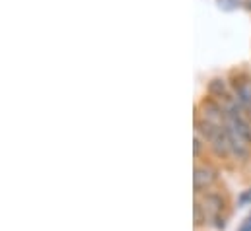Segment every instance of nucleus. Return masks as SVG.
I'll return each instance as SVG.
<instances>
[{
    "label": "nucleus",
    "mask_w": 251,
    "mask_h": 231,
    "mask_svg": "<svg viewBox=\"0 0 251 231\" xmlns=\"http://www.w3.org/2000/svg\"><path fill=\"white\" fill-rule=\"evenodd\" d=\"M216 181V171L208 165H199L195 167V175H193V185H195V190L201 192L202 188H208L212 183Z\"/></svg>",
    "instance_id": "1"
},
{
    "label": "nucleus",
    "mask_w": 251,
    "mask_h": 231,
    "mask_svg": "<svg viewBox=\"0 0 251 231\" xmlns=\"http://www.w3.org/2000/svg\"><path fill=\"white\" fill-rule=\"evenodd\" d=\"M204 204H206V206H204V212L208 210L212 218H216V216H218V212L222 210V200H220L218 196H214V194L206 196V202H204Z\"/></svg>",
    "instance_id": "2"
},
{
    "label": "nucleus",
    "mask_w": 251,
    "mask_h": 231,
    "mask_svg": "<svg viewBox=\"0 0 251 231\" xmlns=\"http://www.w3.org/2000/svg\"><path fill=\"white\" fill-rule=\"evenodd\" d=\"M238 95H240V101L244 103V105H248L251 109V86L250 84H246V86H240V90H238Z\"/></svg>",
    "instance_id": "3"
},
{
    "label": "nucleus",
    "mask_w": 251,
    "mask_h": 231,
    "mask_svg": "<svg viewBox=\"0 0 251 231\" xmlns=\"http://www.w3.org/2000/svg\"><path fill=\"white\" fill-rule=\"evenodd\" d=\"M208 90H210V93H216V95L226 93V88H224V82L222 80H212L210 86H208Z\"/></svg>",
    "instance_id": "4"
},
{
    "label": "nucleus",
    "mask_w": 251,
    "mask_h": 231,
    "mask_svg": "<svg viewBox=\"0 0 251 231\" xmlns=\"http://www.w3.org/2000/svg\"><path fill=\"white\" fill-rule=\"evenodd\" d=\"M202 224V206L197 202L195 204V226H201Z\"/></svg>",
    "instance_id": "5"
},
{
    "label": "nucleus",
    "mask_w": 251,
    "mask_h": 231,
    "mask_svg": "<svg viewBox=\"0 0 251 231\" xmlns=\"http://www.w3.org/2000/svg\"><path fill=\"white\" fill-rule=\"evenodd\" d=\"M218 4H220V8H224V10H232V8L238 4V0H218Z\"/></svg>",
    "instance_id": "6"
},
{
    "label": "nucleus",
    "mask_w": 251,
    "mask_h": 231,
    "mask_svg": "<svg viewBox=\"0 0 251 231\" xmlns=\"http://www.w3.org/2000/svg\"><path fill=\"white\" fill-rule=\"evenodd\" d=\"M248 202H251V188H248V190L240 196V204H242V206H246Z\"/></svg>",
    "instance_id": "7"
},
{
    "label": "nucleus",
    "mask_w": 251,
    "mask_h": 231,
    "mask_svg": "<svg viewBox=\"0 0 251 231\" xmlns=\"http://www.w3.org/2000/svg\"><path fill=\"white\" fill-rule=\"evenodd\" d=\"M238 231H251V214L246 218V220H244V224L240 226V230H238Z\"/></svg>",
    "instance_id": "8"
},
{
    "label": "nucleus",
    "mask_w": 251,
    "mask_h": 231,
    "mask_svg": "<svg viewBox=\"0 0 251 231\" xmlns=\"http://www.w3.org/2000/svg\"><path fill=\"white\" fill-rule=\"evenodd\" d=\"M193 152H195V156H199V152H201V136H197V134H195V146H193Z\"/></svg>",
    "instance_id": "9"
}]
</instances>
